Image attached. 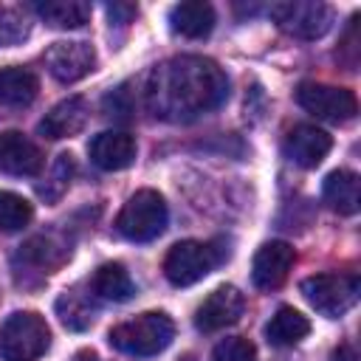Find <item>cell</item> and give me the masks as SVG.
Masks as SVG:
<instances>
[{
  "mask_svg": "<svg viewBox=\"0 0 361 361\" xmlns=\"http://www.w3.org/2000/svg\"><path fill=\"white\" fill-rule=\"evenodd\" d=\"M144 96L155 118L192 121L228 99V76L214 59L183 54L152 68Z\"/></svg>",
  "mask_w": 361,
  "mask_h": 361,
  "instance_id": "obj_1",
  "label": "cell"
},
{
  "mask_svg": "<svg viewBox=\"0 0 361 361\" xmlns=\"http://www.w3.org/2000/svg\"><path fill=\"white\" fill-rule=\"evenodd\" d=\"M107 338L118 353L147 358V355H158L161 350H166L172 344L175 324H172V319L166 313L149 310V313H141V316H135L130 322L116 324Z\"/></svg>",
  "mask_w": 361,
  "mask_h": 361,
  "instance_id": "obj_2",
  "label": "cell"
},
{
  "mask_svg": "<svg viewBox=\"0 0 361 361\" xmlns=\"http://www.w3.org/2000/svg\"><path fill=\"white\" fill-rule=\"evenodd\" d=\"M51 347V327L34 310H17L0 324L3 361H37Z\"/></svg>",
  "mask_w": 361,
  "mask_h": 361,
  "instance_id": "obj_3",
  "label": "cell"
},
{
  "mask_svg": "<svg viewBox=\"0 0 361 361\" xmlns=\"http://www.w3.org/2000/svg\"><path fill=\"white\" fill-rule=\"evenodd\" d=\"M166 220H169L166 200L155 189H138L121 206L116 217V228L130 243H149L164 234Z\"/></svg>",
  "mask_w": 361,
  "mask_h": 361,
  "instance_id": "obj_4",
  "label": "cell"
},
{
  "mask_svg": "<svg viewBox=\"0 0 361 361\" xmlns=\"http://www.w3.org/2000/svg\"><path fill=\"white\" fill-rule=\"evenodd\" d=\"M226 257H228V251L217 248L214 243L180 240L164 257V276L175 288H189V285L200 282L206 274H212Z\"/></svg>",
  "mask_w": 361,
  "mask_h": 361,
  "instance_id": "obj_5",
  "label": "cell"
},
{
  "mask_svg": "<svg viewBox=\"0 0 361 361\" xmlns=\"http://www.w3.org/2000/svg\"><path fill=\"white\" fill-rule=\"evenodd\" d=\"M361 282L355 274H316L302 282V296L327 319H338L355 307Z\"/></svg>",
  "mask_w": 361,
  "mask_h": 361,
  "instance_id": "obj_6",
  "label": "cell"
},
{
  "mask_svg": "<svg viewBox=\"0 0 361 361\" xmlns=\"http://www.w3.org/2000/svg\"><path fill=\"white\" fill-rule=\"evenodd\" d=\"M271 17L285 34L296 39H319L333 25V8L327 3H313V0L274 3Z\"/></svg>",
  "mask_w": 361,
  "mask_h": 361,
  "instance_id": "obj_7",
  "label": "cell"
},
{
  "mask_svg": "<svg viewBox=\"0 0 361 361\" xmlns=\"http://www.w3.org/2000/svg\"><path fill=\"white\" fill-rule=\"evenodd\" d=\"M296 102L316 118H324L333 124L350 121L358 113V102H355L353 90L336 87V85H322V82H302L296 87Z\"/></svg>",
  "mask_w": 361,
  "mask_h": 361,
  "instance_id": "obj_8",
  "label": "cell"
},
{
  "mask_svg": "<svg viewBox=\"0 0 361 361\" xmlns=\"http://www.w3.org/2000/svg\"><path fill=\"white\" fill-rule=\"evenodd\" d=\"M42 62L56 82L71 85L85 79L96 68V51L90 42L82 39H59L42 54Z\"/></svg>",
  "mask_w": 361,
  "mask_h": 361,
  "instance_id": "obj_9",
  "label": "cell"
},
{
  "mask_svg": "<svg viewBox=\"0 0 361 361\" xmlns=\"http://www.w3.org/2000/svg\"><path fill=\"white\" fill-rule=\"evenodd\" d=\"M243 310H245L243 293L234 285H220L195 310V324L203 333H214V330H223V327L237 324L240 316H243Z\"/></svg>",
  "mask_w": 361,
  "mask_h": 361,
  "instance_id": "obj_10",
  "label": "cell"
},
{
  "mask_svg": "<svg viewBox=\"0 0 361 361\" xmlns=\"http://www.w3.org/2000/svg\"><path fill=\"white\" fill-rule=\"evenodd\" d=\"M293 245L285 243V240H271L265 245H259V251L254 254V262H251V279L257 288L262 290H271V288H279L290 268H293Z\"/></svg>",
  "mask_w": 361,
  "mask_h": 361,
  "instance_id": "obj_11",
  "label": "cell"
},
{
  "mask_svg": "<svg viewBox=\"0 0 361 361\" xmlns=\"http://www.w3.org/2000/svg\"><path fill=\"white\" fill-rule=\"evenodd\" d=\"M330 147H333L330 133L322 130V127H316V124H296V127L285 135V144H282L285 155H288L296 166H302V169L319 166V164L327 158Z\"/></svg>",
  "mask_w": 361,
  "mask_h": 361,
  "instance_id": "obj_12",
  "label": "cell"
},
{
  "mask_svg": "<svg viewBox=\"0 0 361 361\" xmlns=\"http://www.w3.org/2000/svg\"><path fill=\"white\" fill-rule=\"evenodd\" d=\"M42 169L39 147L20 130L0 133V172L14 178H31Z\"/></svg>",
  "mask_w": 361,
  "mask_h": 361,
  "instance_id": "obj_13",
  "label": "cell"
},
{
  "mask_svg": "<svg viewBox=\"0 0 361 361\" xmlns=\"http://www.w3.org/2000/svg\"><path fill=\"white\" fill-rule=\"evenodd\" d=\"M135 152H138L135 138L130 133H121V130H104V133L93 135L87 144L90 161L104 172L127 169L135 161Z\"/></svg>",
  "mask_w": 361,
  "mask_h": 361,
  "instance_id": "obj_14",
  "label": "cell"
},
{
  "mask_svg": "<svg viewBox=\"0 0 361 361\" xmlns=\"http://www.w3.org/2000/svg\"><path fill=\"white\" fill-rule=\"evenodd\" d=\"M87 116H90L87 102L82 96H68L45 113V118L39 121V133L45 138H54V141L56 138H71L87 124Z\"/></svg>",
  "mask_w": 361,
  "mask_h": 361,
  "instance_id": "obj_15",
  "label": "cell"
},
{
  "mask_svg": "<svg viewBox=\"0 0 361 361\" xmlns=\"http://www.w3.org/2000/svg\"><path fill=\"white\" fill-rule=\"evenodd\" d=\"M169 28L186 39H203L214 28V8L200 0L178 3L169 8Z\"/></svg>",
  "mask_w": 361,
  "mask_h": 361,
  "instance_id": "obj_16",
  "label": "cell"
},
{
  "mask_svg": "<svg viewBox=\"0 0 361 361\" xmlns=\"http://www.w3.org/2000/svg\"><path fill=\"white\" fill-rule=\"evenodd\" d=\"M324 203L338 214H355L361 203V186L358 175L353 169H333L322 183Z\"/></svg>",
  "mask_w": 361,
  "mask_h": 361,
  "instance_id": "obj_17",
  "label": "cell"
},
{
  "mask_svg": "<svg viewBox=\"0 0 361 361\" xmlns=\"http://www.w3.org/2000/svg\"><path fill=\"white\" fill-rule=\"evenodd\" d=\"M90 290L96 299L104 302H127L135 296V282L130 276V271L121 262H104L96 268V274L87 279Z\"/></svg>",
  "mask_w": 361,
  "mask_h": 361,
  "instance_id": "obj_18",
  "label": "cell"
},
{
  "mask_svg": "<svg viewBox=\"0 0 361 361\" xmlns=\"http://www.w3.org/2000/svg\"><path fill=\"white\" fill-rule=\"evenodd\" d=\"M37 90H39V79L34 76V71L20 68V65L0 68V104L25 107L34 102Z\"/></svg>",
  "mask_w": 361,
  "mask_h": 361,
  "instance_id": "obj_19",
  "label": "cell"
},
{
  "mask_svg": "<svg viewBox=\"0 0 361 361\" xmlns=\"http://www.w3.org/2000/svg\"><path fill=\"white\" fill-rule=\"evenodd\" d=\"M93 290L87 285V293H82V285L65 290L59 299H56V313H59V322L71 330H85L93 324V313H96V305H93Z\"/></svg>",
  "mask_w": 361,
  "mask_h": 361,
  "instance_id": "obj_20",
  "label": "cell"
},
{
  "mask_svg": "<svg viewBox=\"0 0 361 361\" xmlns=\"http://www.w3.org/2000/svg\"><path fill=\"white\" fill-rule=\"evenodd\" d=\"M307 333H310L307 316H302L299 310H293V307H288V305L279 307V310L271 316V322L265 324V338H268V344H274V347H290V344L302 341Z\"/></svg>",
  "mask_w": 361,
  "mask_h": 361,
  "instance_id": "obj_21",
  "label": "cell"
},
{
  "mask_svg": "<svg viewBox=\"0 0 361 361\" xmlns=\"http://www.w3.org/2000/svg\"><path fill=\"white\" fill-rule=\"evenodd\" d=\"M34 11L51 28H82L90 20V3L82 0H39Z\"/></svg>",
  "mask_w": 361,
  "mask_h": 361,
  "instance_id": "obj_22",
  "label": "cell"
},
{
  "mask_svg": "<svg viewBox=\"0 0 361 361\" xmlns=\"http://www.w3.org/2000/svg\"><path fill=\"white\" fill-rule=\"evenodd\" d=\"M34 217V206L8 189H0V231H20L31 223Z\"/></svg>",
  "mask_w": 361,
  "mask_h": 361,
  "instance_id": "obj_23",
  "label": "cell"
},
{
  "mask_svg": "<svg viewBox=\"0 0 361 361\" xmlns=\"http://www.w3.org/2000/svg\"><path fill=\"white\" fill-rule=\"evenodd\" d=\"M28 31H31V25L23 17V11H17L11 6H0V48L23 42L28 37Z\"/></svg>",
  "mask_w": 361,
  "mask_h": 361,
  "instance_id": "obj_24",
  "label": "cell"
},
{
  "mask_svg": "<svg viewBox=\"0 0 361 361\" xmlns=\"http://www.w3.org/2000/svg\"><path fill=\"white\" fill-rule=\"evenodd\" d=\"M212 361H257V347L243 336H228L214 344Z\"/></svg>",
  "mask_w": 361,
  "mask_h": 361,
  "instance_id": "obj_25",
  "label": "cell"
},
{
  "mask_svg": "<svg viewBox=\"0 0 361 361\" xmlns=\"http://www.w3.org/2000/svg\"><path fill=\"white\" fill-rule=\"evenodd\" d=\"M73 361H99V355H96L93 350H82V353L73 355Z\"/></svg>",
  "mask_w": 361,
  "mask_h": 361,
  "instance_id": "obj_26",
  "label": "cell"
},
{
  "mask_svg": "<svg viewBox=\"0 0 361 361\" xmlns=\"http://www.w3.org/2000/svg\"><path fill=\"white\" fill-rule=\"evenodd\" d=\"M336 361H355V358H353V353H350L347 347H341V350L336 353Z\"/></svg>",
  "mask_w": 361,
  "mask_h": 361,
  "instance_id": "obj_27",
  "label": "cell"
},
{
  "mask_svg": "<svg viewBox=\"0 0 361 361\" xmlns=\"http://www.w3.org/2000/svg\"><path fill=\"white\" fill-rule=\"evenodd\" d=\"M180 361H195V358H192V355H186V358H180Z\"/></svg>",
  "mask_w": 361,
  "mask_h": 361,
  "instance_id": "obj_28",
  "label": "cell"
}]
</instances>
